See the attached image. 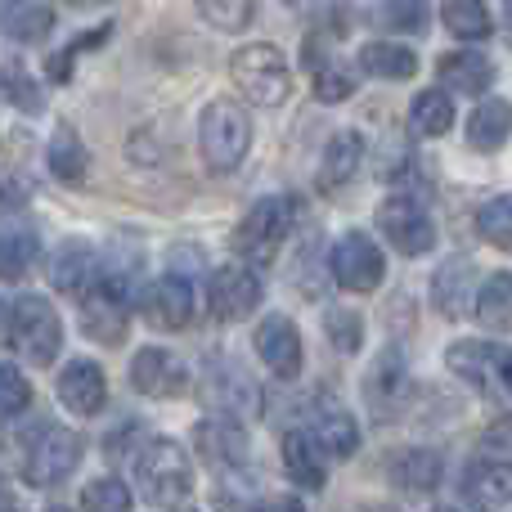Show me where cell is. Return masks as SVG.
I'll use <instances>...</instances> for the list:
<instances>
[{
	"instance_id": "obj_1",
	"label": "cell",
	"mask_w": 512,
	"mask_h": 512,
	"mask_svg": "<svg viewBox=\"0 0 512 512\" xmlns=\"http://www.w3.org/2000/svg\"><path fill=\"white\" fill-rule=\"evenodd\" d=\"M230 81L248 104L256 108H279L292 95V68L288 54L270 41H252L230 54Z\"/></svg>"
},
{
	"instance_id": "obj_2",
	"label": "cell",
	"mask_w": 512,
	"mask_h": 512,
	"mask_svg": "<svg viewBox=\"0 0 512 512\" xmlns=\"http://www.w3.org/2000/svg\"><path fill=\"white\" fill-rule=\"evenodd\" d=\"M135 486L149 508H176L194 490V463L176 441H149L135 459Z\"/></svg>"
},
{
	"instance_id": "obj_3",
	"label": "cell",
	"mask_w": 512,
	"mask_h": 512,
	"mask_svg": "<svg viewBox=\"0 0 512 512\" xmlns=\"http://www.w3.org/2000/svg\"><path fill=\"white\" fill-rule=\"evenodd\" d=\"M198 149L212 171H234L252 149V117L234 99H212L198 113Z\"/></svg>"
},
{
	"instance_id": "obj_4",
	"label": "cell",
	"mask_w": 512,
	"mask_h": 512,
	"mask_svg": "<svg viewBox=\"0 0 512 512\" xmlns=\"http://www.w3.org/2000/svg\"><path fill=\"white\" fill-rule=\"evenodd\" d=\"M292 225H297V203H292L288 194H270L239 221V230H234V248L243 252V261H248L252 270L256 265H270L283 243H288Z\"/></svg>"
},
{
	"instance_id": "obj_5",
	"label": "cell",
	"mask_w": 512,
	"mask_h": 512,
	"mask_svg": "<svg viewBox=\"0 0 512 512\" xmlns=\"http://www.w3.org/2000/svg\"><path fill=\"white\" fill-rule=\"evenodd\" d=\"M9 342H14V351L23 355L27 364L45 369V364H54L63 351V319L54 315L50 301L23 297L18 306H9Z\"/></svg>"
},
{
	"instance_id": "obj_6",
	"label": "cell",
	"mask_w": 512,
	"mask_h": 512,
	"mask_svg": "<svg viewBox=\"0 0 512 512\" xmlns=\"http://www.w3.org/2000/svg\"><path fill=\"white\" fill-rule=\"evenodd\" d=\"M328 274H333V283L346 292H373L387 279V256H382V248L364 230H351L328 252Z\"/></svg>"
},
{
	"instance_id": "obj_7",
	"label": "cell",
	"mask_w": 512,
	"mask_h": 512,
	"mask_svg": "<svg viewBox=\"0 0 512 512\" xmlns=\"http://www.w3.org/2000/svg\"><path fill=\"white\" fill-rule=\"evenodd\" d=\"M81 463V436L72 432V427H45L41 436H36L32 445H27V459H23V477L27 486H59V481H68L72 472H77Z\"/></svg>"
},
{
	"instance_id": "obj_8",
	"label": "cell",
	"mask_w": 512,
	"mask_h": 512,
	"mask_svg": "<svg viewBox=\"0 0 512 512\" xmlns=\"http://www.w3.org/2000/svg\"><path fill=\"white\" fill-rule=\"evenodd\" d=\"M454 378H463L468 387L490 391L495 400L508 396V346L499 342H454L445 351Z\"/></svg>"
},
{
	"instance_id": "obj_9",
	"label": "cell",
	"mask_w": 512,
	"mask_h": 512,
	"mask_svg": "<svg viewBox=\"0 0 512 512\" xmlns=\"http://www.w3.org/2000/svg\"><path fill=\"white\" fill-rule=\"evenodd\" d=\"M382 239L391 243L400 256H427L436 248V225L427 216V207L414 194H396L378 216Z\"/></svg>"
},
{
	"instance_id": "obj_10",
	"label": "cell",
	"mask_w": 512,
	"mask_h": 512,
	"mask_svg": "<svg viewBox=\"0 0 512 512\" xmlns=\"http://www.w3.org/2000/svg\"><path fill=\"white\" fill-rule=\"evenodd\" d=\"M131 328V306H126V292L117 283L95 279L81 292V333L99 346H117Z\"/></svg>"
},
{
	"instance_id": "obj_11",
	"label": "cell",
	"mask_w": 512,
	"mask_h": 512,
	"mask_svg": "<svg viewBox=\"0 0 512 512\" xmlns=\"http://www.w3.org/2000/svg\"><path fill=\"white\" fill-rule=\"evenodd\" d=\"M261 292V274L252 265H221V270H212V283H207V306L221 324H239L261 306Z\"/></svg>"
},
{
	"instance_id": "obj_12",
	"label": "cell",
	"mask_w": 512,
	"mask_h": 512,
	"mask_svg": "<svg viewBox=\"0 0 512 512\" xmlns=\"http://www.w3.org/2000/svg\"><path fill=\"white\" fill-rule=\"evenodd\" d=\"M409 396H414L409 364H405V355L391 346V351H382L378 360H373L369 378H364V400H369V409L382 418V423H391V418L409 405Z\"/></svg>"
},
{
	"instance_id": "obj_13",
	"label": "cell",
	"mask_w": 512,
	"mask_h": 512,
	"mask_svg": "<svg viewBox=\"0 0 512 512\" xmlns=\"http://www.w3.org/2000/svg\"><path fill=\"white\" fill-rule=\"evenodd\" d=\"M252 342H256V355H261V364L274 373V378H283V382H292L301 373V364H306L297 324H292L288 315H279V310H270V315L256 324Z\"/></svg>"
},
{
	"instance_id": "obj_14",
	"label": "cell",
	"mask_w": 512,
	"mask_h": 512,
	"mask_svg": "<svg viewBox=\"0 0 512 512\" xmlns=\"http://www.w3.org/2000/svg\"><path fill=\"white\" fill-rule=\"evenodd\" d=\"M131 382L140 396L153 400H171L189 391V369L180 364V355H171L167 346H144L131 360Z\"/></svg>"
},
{
	"instance_id": "obj_15",
	"label": "cell",
	"mask_w": 512,
	"mask_h": 512,
	"mask_svg": "<svg viewBox=\"0 0 512 512\" xmlns=\"http://www.w3.org/2000/svg\"><path fill=\"white\" fill-rule=\"evenodd\" d=\"M99 265H104V256H99L95 243L72 234V239H63L59 248H50V256H45V279L59 292H77L81 297L99 279Z\"/></svg>"
},
{
	"instance_id": "obj_16",
	"label": "cell",
	"mask_w": 512,
	"mask_h": 512,
	"mask_svg": "<svg viewBox=\"0 0 512 512\" xmlns=\"http://www.w3.org/2000/svg\"><path fill=\"white\" fill-rule=\"evenodd\" d=\"M140 310L153 328L176 333V328H185L189 319H194V288H189V279H180V274H162V279H153L149 288L140 292Z\"/></svg>"
},
{
	"instance_id": "obj_17",
	"label": "cell",
	"mask_w": 512,
	"mask_h": 512,
	"mask_svg": "<svg viewBox=\"0 0 512 512\" xmlns=\"http://www.w3.org/2000/svg\"><path fill=\"white\" fill-rule=\"evenodd\" d=\"M364 167V135L360 131H337L333 140L319 153V171H315V189L319 194H337L355 180V171Z\"/></svg>"
},
{
	"instance_id": "obj_18",
	"label": "cell",
	"mask_w": 512,
	"mask_h": 512,
	"mask_svg": "<svg viewBox=\"0 0 512 512\" xmlns=\"http://www.w3.org/2000/svg\"><path fill=\"white\" fill-rule=\"evenodd\" d=\"M59 400H63V409H68V414H77V418L99 414V409H104V400H108L104 369H99L95 360L63 364V373H59Z\"/></svg>"
},
{
	"instance_id": "obj_19",
	"label": "cell",
	"mask_w": 512,
	"mask_h": 512,
	"mask_svg": "<svg viewBox=\"0 0 512 512\" xmlns=\"http://www.w3.org/2000/svg\"><path fill=\"white\" fill-rule=\"evenodd\" d=\"M194 450L212 468H239L243 454H248V432L234 418H203L194 427Z\"/></svg>"
},
{
	"instance_id": "obj_20",
	"label": "cell",
	"mask_w": 512,
	"mask_h": 512,
	"mask_svg": "<svg viewBox=\"0 0 512 512\" xmlns=\"http://www.w3.org/2000/svg\"><path fill=\"white\" fill-rule=\"evenodd\" d=\"M472 292H477V274H472L468 256H450V261L432 274V306L441 310L445 319L468 315Z\"/></svg>"
},
{
	"instance_id": "obj_21",
	"label": "cell",
	"mask_w": 512,
	"mask_h": 512,
	"mask_svg": "<svg viewBox=\"0 0 512 512\" xmlns=\"http://www.w3.org/2000/svg\"><path fill=\"white\" fill-rule=\"evenodd\" d=\"M387 477H391V486L405 490V495H432L445 477V463L436 450H423V445H418V450H400L396 459H391Z\"/></svg>"
},
{
	"instance_id": "obj_22",
	"label": "cell",
	"mask_w": 512,
	"mask_h": 512,
	"mask_svg": "<svg viewBox=\"0 0 512 512\" xmlns=\"http://www.w3.org/2000/svg\"><path fill=\"white\" fill-rule=\"evenodd\" d=\"M512 495V472L499 459H481L472 463V472L463 477V499L477 512H504Z\"/></svg>"
},
{
	"instance_id": "obj_23",
	"label": "cell",
	"mask_w": 512,
	"mask_h": 512,
	"mask_svg": "<svg viewBox=\"0 0 512 512\" xmlns=\"http://www.w3.org/2000/svg\"><path fill=\"white\" fill-rule=\"evenodd\" d=\"M436 77H441L445 90H454V95H486L490 81H495V63L481 50H454L436 63Z\"/></svg>"
},
{
	"instance_id": "obj_24",
	"label": "cell",
	"mask_w": 512,
	"mask_h": 512,
	"mask_svg": "<svg viewBox=\"0 0 512 512\" xmlns=\"http://www.w3.org/2000/svg\"><path fill=\"white\" fill-rule=\"evenodd\" d=\"M0 27L18 45H41L54 32V5L50 0H9L5 14H0Z\"/></svg>"
},
{
	"instance_id": "obj_25",
	"label": "cell",
	"mask_w": 512,
	"mask_h": 512,
	"mask_svg": "<svg viewBox=\"0 0 512 512\" xmlns=\"http://www.w3.org/2000/svg\"><path fill=\"white\" fill-rule=\"evenodd\" d=\"M306 436L319 450V459H351L360 450V427H355V418L346 409H324Z\"/></svg>"
},
{
	"instance_id": "obj_26",
	"label": "cell",
	"mask_w": 512,
	"mask_h": 512,
	"mask_svg": "<svg viewBox=\"0 0 512 512\" xmlns=\"http://www.w3.org/2000/svg\"><path fill=\"white\" fill-rule=\"evenodd\" d=\"M45 167H50V176H54V180H63V185H77V180H86V171H90V153H86L81 135L72 131L68 122H63L59 131L50 135V144H45Z\"/></svg>"
},
{
	"instance_id": "obj_27",
	"label": "cell",
	"mask_w": 512,
	"mask_h": 512,
	"mask_svg": "<svg viewBox=\"0 0 512 512\" xmlns=\"http://www.w3.org/2000/svg\"><path fill=\"white\" fill-rule=\"evenodd\" d=\"M360 68L378 81H409L418 72V54L400 41H369L360 50Z\"/></svg>"
},
{
	"instance_id": "obj_28",
	"label": "cell",
	"mask_w": 512,
	"mask_h": 512,
	"mask_svg": "<svg viewBox=\"0 0 512 512\" xmlns=\"http://www.w3.org/2000/svg\"><path fill=\"white\" fill-rule=\"evenodd\" d=\"M508 310H512V279H508V270H495L477 292H472V315H477V324L504 333Z\"/></svg>"
},
{
	"instance_id": "obj_29",
	"label": "cell",
	"mask_w": 512,
	"mask_h": 512,
	"mask_svg": "<svg viewBox=\"0 0 512 512\" xmlns=\"http://www.w3.org/2000/svg\"><path fill=\"white\" fill-rule=\"evenodd\" d=\"M283 472H288L301 490H319V486H324V459H319V450L310 445L306 432H288V436H283Z\"/></svg>"
},
{
	"instance_id": "obj_30",
	"label": "cell",
	"mask_w": 512,
	"mask_h": 512,
	"mask_svg": "<svg viewBox=\"0 0 512 512\" xmlns=\"http://www.w3.org/2000/svg\"><path fill=\"white\" fill-rule=\"evenodd\" d=\"M468 144L481 153H495L508 144V104L504 99H481V108L468 117Z\"/></svg>"
},
{
	"instance_id": "obj_31",
	"label": "cell",
	"mask_w": 512,
	"mask_h": 512,
	"mask_svg": "<svg viewBox=\"0 0 512 512\" xmlns=\"http://www.w3.org/2000/svg\"><path fill=\"white\" fill-rule=\"evenodd\" d=\"M409 126H414V135H423V140L445 135L454 126V99L445 95V90H423V95L409 104Z\"/></svg>"
},
{
	"instance_id": "obj_32",
	"label": "cell",
	"mask_w": 512,
	"mask_h": 512,
	"mask_svg": "<svg viewBox=\"0 0 512 512\" xmlns=\"http://www.w3.org/2000/svg\"><path fill=\"white\" fill-rule=\"evenodd\" d=\"M441 18H445V32L459 36V41H486V36H490L486 0H445Z\"/></svg>"
},
{
	"instance_id": "obj_33",
	"label": "cell",
	"mask_w": 512,
	"mask_h": 512,
	"mask_svg": "<svg viewBox=\"0 0 512 512\" xmlns=\"http://www.w3.org/2000/svg\"><path fill=\"white\" fill-rule=\"evenodd\" d=\"M373 27H382L391 36H423L427 5L423 0H382V5H373Z\"/></svg>"
},
{
	"instance_id": "obj_34",
	"label": "cell",
	"mask_w": 512,
	"mask_h": 512,
	"mask_svg": "<svg viewBox=\"0 0 512 512\" xmlns=\"http://www.w3.org/2000/svg\"><path fill=\"white\" fill-rule=\"evenodd\" d=\"M355 86H360V77H355L351 63H342V59L315 63V99L319 104H346V99L355 95Z\"/></svg>"
},
{
	"instance_id": "obj_35",
	"label": "cell",
	"mask_w": 512,
	"mask_h": 512,
	"mask_svg": "<svg viewBox=\"0 0 512 512\" xmlns=\"http://www.w3.org/2000/svg\"><path fill=\"white\" fill-rule=\"evenodd\" d=\"M36 256H41V248H36L32 234H0V279L5 283L27 279Z\"/></svg>"
},
{
	"instance_id": "obj_36",
	"label": "cell",
	"mask_w": 512,
	"mask_h": 512,
	"mask_svg": "<svg viewBox=\"0 0 512 512\" xmlns=\"http://www.w3.org/2000/svg\"><path fill=\"white\" fill-rule=\"evenodd\" d=\"M477 234L490 243V248H499V252L512 248V203L504 194L490 198V203L477 212Z\"/></svg>"
},
{
	"instance_id": "obj_37",
	"label": "cell",
	"mask_w": 512,
	"mask_h": 512,
	"mask_svg": "<svg viewBox=\"0 0 512 512\" xmlns=\"http://www.w3.org/2000/svg\"><path fill=\"white\" fill-rule=\"evenodd\" d=\"M0 99L14 108H23V113H41L45 99H41V86H36L32 77H27L18 63H9V68H0Z\"/></svg>"
},
{
	"instance_id": "obj_38",
	"label": "cell",
	"mask_w": 512,
	"mask_h": 512,
	"mask_svg": "<svg viewBox=\"0 0 512 512\" xmlns=\"http://www.w3.org/2000/svg\"><path fill=\"white\" fill-rule=\"evenodd\" d=\"M198 14H203L216 32H243L256 14V0H198Z\"/></svg>"
},
{
	"instance_id": "obj_39",
	"label": "cell",
	"mask_w": 512,
	"mask_h": 512,
	"mask_svg": "<svg viewBox=\"0 0 512 512\" xmlns=\"http://www.w3.org/2000/svg\"><path fill=\"white\" fill-rule=\"evenodd\" d=\"M324 333H328V342H333L342 355H355L364 346V319L355 315V310L337 306V310H328V315H324Z\"/></svg>"
},
{
	"instance_id": "obj_40",
	"label": "cell",
	"mask_w": 512,
	"mask_h": 512,
	"mask_svg": "<svg viewBox=\"0 0 512 512\" xmlns=\"http://www.w3.org/2000/svg\"><path fill=\"white\" fill-rule=\"evenodd\" d=\"M81 512H131V490L117 477H99L81 495Z\"/></svg>"
},
{
	"instance_id": "obj_41",
	"label": "cell",
	"mask_w": 512,
	"mask_h": 512,
	"mask_svg": "<svg viewBox=\"0 0 512 512\" xmlns=\"http://www.w3.org/2000/svg\"><path fill=\"white\" fill-rule=\"evenodd\" d=\"M216 512H265V495L248 477H230L216 486Z\"/></svg>"
},
{
	"instance_id": "obj_42",
	"label": "cell",
	"mask_w": 512,
	"mask_h": 512,
	"mask_svg": "<svg viewBox=\"0 0 512 512\" xmlns=\"http://www.w3.org/2000/svg\"><path fill=\"white\" fill-rule=\"evenodd\" d=\"M32 405V387L14 364H0V418H14Z\"/></svg>"
},
{
	"instance_id": "obj_43",
	"label": "cell",
	"mask_w": 512,
	"mask_h": 512,
	"mask_svg": "<svg viewBox=\"0 0 512 512\" xmlns=\"http://www.w3.org/2000/svg\"><path fill=\"white\" fill-rule=\"evenodd\" d=\"M27 198H32V180H27L23 171H14V176H9V171L0 167V212H18Z\"/></svg>"
},
{
	"instance_id": "obj_44",
	"label": "cell",
	"mask_w": 512,
	"mask_h": 512,
	"mask_svg": "<svg viewBox=\"0 0 512 512\" xmlns=\"http://www.w3.org/2000/svg\"><path fill=\"white\" fill-rule=\"evenodd\" d=\"M0 512H18V499H14V490L0 481Z\"/></svg>"
},
{
	"instance_id": "obj_45",
	"label": "cell",
	"mask_w": 512,
	"mask_h": 512,
	"mask_svg": "<svg viewBox=\"0 0 512 512\" xmlns=\"http://www.w3.org/2000/svg\"><path fill=\"white\" fill-rule=\"evenodd\" d=\"M270 512H306V508H301V499H283V504H274Z\"/></svg>"
},
{
	"instance_id": "obj_46",
	"label": "cell",
	"mask_w": 512,
	"mask_h": 512,
	"mask_svg": "<svg viewBox=\"0 0 512 512\" xmlns=\"http://www.w3.org/2000/svg\"><path fill=\"white\" fill-rule=\"evenodd\" d=\"M9 324V306H5V301H0V328H5Z\"/></svg>"
},
{
	"instance_id": "obj_47",
	"label": "cell",
	"mask_w": 512,
	"mask_h": 512,
	"mask_svg": "<svg viewBox=\"0 0 512 512\" xmlns=\"http://www.w3.org/2000/svg\"><path fill=\"white\" fill-rule=\"evenodd\" d=\"M436 512H454V508H436Z\"/></svg>"
},
{
	"instance_id": "obj_48",
	"label": "cell",
	"mask_w": 512,
	"mask_h": 512,
	"mask_svg": "<svg viewBox=\"0 0 512 512\" xmlns=\"http://www.w3.org/2000/svg\"><path fill=\"white\" fill-rule=\"evenodd\" d=\"M45 512H63V508H45Z\"/></svg>"
}]
</instances>
